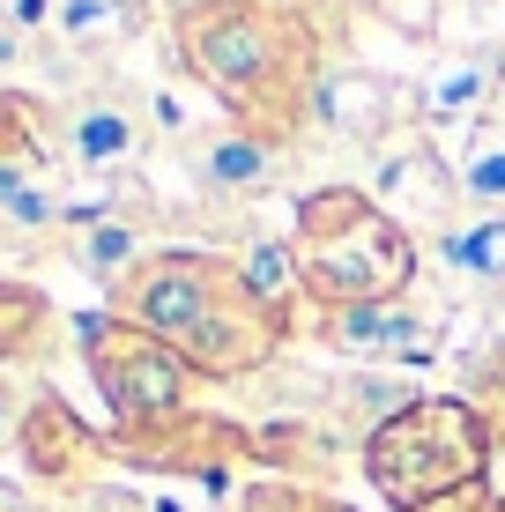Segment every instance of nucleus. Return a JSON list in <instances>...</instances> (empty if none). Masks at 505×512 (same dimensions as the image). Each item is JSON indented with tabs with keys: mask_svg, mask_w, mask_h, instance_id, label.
I'll list each match as a JSON object with an SVG mask.
<instances>
[{
	"mask_svg": "<svg viewBox=\"0 0 505 512\" xmlns=\"http://www.w3.org/2000/svg\"><path fill=\"white\" fill-rule=\"evenodd\" d=\"M15 431H23V401H15V394H8V386H0V446H8V438H15Z\"/></svg>",
	"mask_w": 505,
	"mask_h": 512,
	"instance_id": "21",
	"label": "nucleus"
},
{
	"mask_svg": "<svg viewBox=\"0 0 505 512\" xmlns=\"http://www.w3.org/2000/svg\"><path fill=\"white\" fill-rule=\"evenodd\" d=\"M23 60H30V38H23V30L8 23V15H0V82H8L15 67H23Z\"/></svg>",
	"mask_w": 505,
	"mask_h": 512,
	"instance_id": "19",
	"label": "nucleus"
},
{
	"mask_svg": "<svg viewBox=\"0 0 505 512\" xmlns=\"http://www.w3.org/2000/svg\"><path fill=\"white\" fill-rule=\"evenodd\" d=\"M82 357H90V379L104 394L119 431H149V423L186 416V394H194V364L179 357L171 342H156L149 327L119 320V312H97L82 320Z\"/></svg>",
	"mask_w": 505,
	"mask_h": 512,
	"instance_id": "5",
	"label": "nucleus"
},
{
	"mask_svg": "<svg viewBox=\"0 0 505 512\" xmlns=\"http://www.w3.org/2000/svg\"><path fill=\"white\" fill-rule=\"evenodd\" d=\"M431 260H439L454 282H476V290H505V208L476 223H446L439 238H431Z\"/></svg>",
	"mask_w": 505,
	"mask_h": 512,
	"instance_id": "13",
	"label": "nucleus"
},
{
	"mask_svg": "<svg viewBox=\"0 0 505 512\" xmlns=\"http://www.w3.org/2000/svg\"><path fill=\"white\" fill-rule=\"evenodd\" d=\"M253 8H275V15H305V23H320L327 0H253Z\"/></svg>",
	"mask_w": 505,
	"mask_h": 512,
	"instance_id": "22",
	"label": "nucleus"
},
{
	"mask_svg": "<svg viewBox=\"0 0 505 512\" xmlns=\"http://www.w3.org/2000/svg\"><path fill=\"white\" fill-rule=\"evenodd\" d=\"M201 8H216V0H156V15H164V23H186V15H201Z\"/></svg>",
	"mask_w": 505,
	"mask_h": 512,
	"instance_id": "23",
	"label": "nucleus"
},
{
	"mask_svg": "<svg viewBox=\"0 0 505 512\" xmlns=\"http://www.w3.org/2000/svg\"><path fill=\"white\" fill-rule=\"evenodd\" d=\"M112 312L149 327L156 342H171L208 379L253 372L283 342V312L260 305L238 275V260H216V253H149L112 290Z\"/></svg>",
	"mask_w": 505,
	"mask_h": 512,
	"instance_id": "2",
	"label": "nucleus"
},
{
	"mask_svg": "<svg viewBox=\"0 0 505 512\" xmlns=\"http://www.w3.org/2000/svg\"><path fill=\"white\" fill-rule=\"evenodd\" d=\"M409 275H416V245L372 193H350V186L305 193V208H298V282H305L312 305H327V312L387 305V297L409 290Z\"/></svg>",
	"mask_w": 505,
	"mask_h": 512,
	"instance_id": "3",
	"label": "nucleus"
},
{
	"mask_svg": "<svg viewBox=\"0 0 505 512\" xmlns=\"http://www.w3.org/2000/svg\"><path fill=\"white\" fill-rule=\"evenodd\" d=\"M246 512H335V505H305V498H290V490H253Z\"/></svg>",
	"mask_w": 505,
	"mask_h": 512,
	"instance_id": "20",
	"label": "nucleus"
},
{
	"mask_svg": "<svg viewBox=\"0 0 505 512\" xmlns=\"http://www.w3.org/2000/svg\"><path fill=\"white\" fill-rule=\"evenodd\" d=\"M15 446H23V468L38 475V483H82V475L97 468V438L75 423V409H67L60 394H38L23 409Z\"/></svg>",
	"mask_w": 505,
	"mask_h": 512,
	"instance_id": "12",
	"label": "nucleus"
},
{
	"mask_svg": "<svg viewBox=\"0 0 505 512\" xmlns=\"http://www.w3.org/2000/svg\"><path fill=\"white\" fill-rule=\"evenodd\" d=\"M491 320L505 327V290H491Z\"/></svg>",
	"mask_w": 505,
	"mask_h": 512,
	"instance_id": "24",
	"label": "nucleus"
},
{
	"mask_svg": "<svg viewBox=\"0 0 505 512\" xmlns=\"http://www.w3.org/2000/svg\"><path fill=\"white\" fill-rule=\"evenodd\" d=\"M156 15V0H60L52 38H67L75 52H119Z\"/></svg>",
	"mask_w": 505,
	"mask_h": 512,
	"instance_id": "15",
	"label": "nucleus"
},
{
	"mask_svg": "<svg viewBox=\"0 0 505 512\" xmlns=\"http://www.w3.org/2000/svg\"><path fill=\"white\" fill-rule=\"evenodd\" d=\"M149 134H156L149 104H134V90H119V82H97V90L52 104V141L90 179H127L149 156Z\"/></svg>",
	"mask_w": 505,
	"mask_h": 512,
	"instance_id": "6",
	"label": "nucleus"
},
{
	"mask_svg": "<svg viewBox=\"0 0 505 512\" xmlns=\"http://www.w3.org/2000/svg\"><path fill=\"white\" fill-rule=\"evenodd\" d=\"M179 164L208 201H253L283 179V149L275 141L246 134L238 119H216V127H186L179 134Z\"/></svg>",
	"mask_w": 505,
	"mask_h": 512,
	"instance_id": "9",
	"label": "nucleus"
},
{
	"mask_svg": "<svg viewBox=\"0 0 505 512\" xmlns=\"http://www.w3.org/2000/svg\"><path fill=\"white\" fill-rule=\"evenodd\" d=\"M327 349H342V357H372V364H402V357H431V320L424 312H409L402 297H387V305H342L320 320Z\"/></svg>",
	"mask_w": 505,
	"mask_h": 512,
	"instance_id": "11",
	"label": "nucleus"
},
{
	"mask_svg": "<svg viewBox=\"0 0 505 512\" xmlns=\"http://www.w3.org/2000/svg\"><path fill=\"white\" fill-rule=\"evenodd\" d=\"M171 67L194 75L208 97H223V119H238L260 141H298L312 127V90L327 75V38L305 15H275L253 0H216V8L171 23Z\"/></svg>",
	"mask_w": 505,
	"mask_h": 512,
	"instance_id": "1",
	"label": "nucleus"
},
{
	"mask_svg": "<svg viewBox=\"0 0 505 512\" xmlns=\"http://www.w3.org/2000/svg\"><path fill=\"white\" fill-rule=\"evenodd\" d=\"M0 15H8L23 38H38V30H52V15H60V0H0Z\"/></svg>",
	"mask_w": 505,
	"mask_h": 512,
	"instance_id": "18",
	"label": "nucleus"
},
{
	"mask_svg": "<svg viewBox=\"0 0 505 512\" xmlns=\"http://www.w3.org/2000/svg\"><path fill=\"white\" fill-rule=\"evenodd\" d=\"M372 201L387 208L394 223L416 216V223H454V201H461V179L424 134H387L372 149Z\"/></svg>",
	"mask_w": 505,
	"mask_h": 512,
	"instance_id": "8",
	"label": "nucleus"
},
{
	"mask_svg": "<svg viewBox=\"0 0 505 512\" xmlns=\"http://www.w3.org/2000/svg\"><path fill=\"white\" fill-rule=\"evenodd\" d=\"M483 468H491V423L454 394H416L402 416H387L364 438V475L402 512H424V505L476 490Z\"/></svg>",
	"mask_w": 505,
	"mask_h": 512,
	"instance_id": "4",
	"label": "nucleus"
},
{
	"mask_svg": "<svg viewBox=\"0 0 505 512\" xmlns=\"http://www.w3.org/2000/svg\"><path fill=\"white\" fill-rule=\"evenodd\" d=\"M498 90H505V45L483 38V45H468V52L431 60L424 82L409 90V112H416V127H431V134H446V127L468 134L476 119L498 112Z\"/></svg>",
	"mask_w": 505,
	"mask_h": 512,
	"instance_id": "7",
	"label": "nucleus"
},
{
	"mask_svg": "<svg viewBox=\"0 0 505 512\" xmlns=\"http://www.w3.org/2000/svg\"><path fill=\"white\" fill-rule=\"evenodd\" d=\"M15 512H30V505H15Z\"/></svg>",
	"mask_w": 505,
	"mask_h": 512,
	"instance_id": "26",
	"label": "nucleus"
},
{
	"mask_svg": "<svg viewBox=\"0 0 505 512\" xmlns=\"http://www.w3.org/2000/svg\"><path fill=\"white\" fill-rule=\"evenodd\" d=\"M238 275H246V290L268 312H283L290 290H305V282H298V245H283V238H253L246 253H238Z\"/></svg>",
	"mask_w": 505,
	"mask_h": 512,
	"instance_id": "17",
	"label": "nucleus"
},
{
	"mask_svg": "<svg viewBox=\"0 0 505 512\" xmlns=\"http://www.w3.org/2000/svg\"><path fill=\"white\" fill-rule=\"evenodd\" d=\"M402 112H409V97L372 67H327L320 90H312V127L357 141V149H379L387 134H402Z\"/></svg>",
	"mask_w": 505,
	"mask_h": 512,
	"instance_id": "10",
	"label": "nucleus"
},
{
	"mask_svg": "<svg viewBox=\"0 0 505 512\" xmlns=\"http://www.w3.org/2000/svg\"><path fill=\"white\" fill-rule=\"evenodd\" d=\"M454 179H461V201H476L483 216H491V208H505V112L476 119V127L461 134Z\"/></svg>",
	"mask_w": 505,
	"mask_h": 512,
	"instance_id": "16",
	"label": "nucleus"
},
{
	"mask_svg": "<svg viewBox=\"0 0 505 512\" xmlns=\"http://www.w3.org/2000/svg\"><path fill=\"white\" fill-rule=\"evenodd\" d=\"M498 112H505V90H498Z\"/></svg>",
	"mask_w": 505,
	"mask_h": 512,
	"instance_id": "25",
	"label": "nucleus"
},
{
	"mask_svg": "<svg viewBox=\"0 0 505 512\" xmlns=\"http://www.w3.org/2000/svg\"><path fill=\"white\" fill-rule=\"evenodd\" d=\"M67 253H75V268L90 275V282L119 290V282L142 268L156 245H149V231H142V216H104V223H82V231L67 238Z\"/></svg>",
	"mask_w": 505,
	"mask_h": 512,
	"instance_id": "14",
	"label": "nucleus"
}]
</instances>
